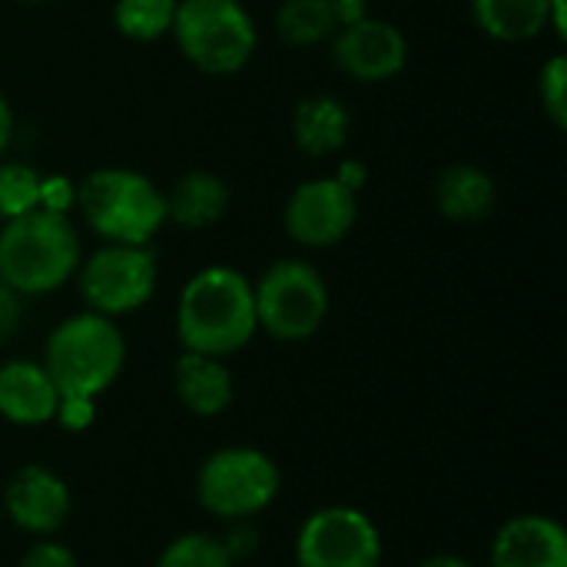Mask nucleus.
Wrapping results in <instances>:
<instances>
[{
  "mask_svg": "<svg viewBox=\"0 0 567 567\" xmlns=\"http://www.w3.org/2000/svg\"><path fill=\"white\" fill-rule=\"evenodd\" d=\"M20 3H27V7H40V3H50V0H20Z\"/></svg>",
  "mask_w": 567,
  "mask_h": 567,
  "instance_id": "34",
  "label": "nucleus"
},
{
  "mask_svg": "<svg viewBox=\"0 0 567 567\" xmlns=\"http://www.w3.org/2000/svg\"><path fill=\"white\" fill-rule=\"evenodd\" d=\"M83 243L70 216L33 209L0 226V282L20 296H50L73 282Z\"/></svg>",
  "mask_w": 567,
  "mask_h": 567,
  "instance_id": "2",
  "label": "nucleus"
},
{
  "mask_svg": "<svg viewBox=\"0 0 567 567\" xmlns=\"http://www.w3.org/2000/svg\"><path fill=\"white\" fill-rule=\"evenodd\" d=\"M153 567H236L226 545L213 532H183L169 538Z\"/></svg>",
  "mask_w": 567,
  "mask_h": 567,
  "instance_id": "22",
  "label": "nucleus"
},
{
  "mask_svg": "<svg viewBox=\"0 0 567 567\" xmlns=\"http://www.w3.org/2000/svg\"><path fill=\"white\" fill-rule=\"evenodd\" d=\"M382 528L355 505L309 512L292 542V567H382Z\"/></svg>",
  "mask_w": 567,
  "mask_h": 567,
  "instance_id": "9",
  "label": "nucleus"
},
{
  "mask_svg": "<svg viewBox=\"0 0 567 567\" xmlns=\"http://www.w3.org/2000/svg\"><path fill=\"white\" fill-rule=\"evenodd\" d=\"M17 567H80V558L60 538H33Z\"/></svg>",
  "mask_w": 567,
  "mask_h": 567,
  "instance_id": "26",
  "label": "nucleus"
},
{
  "mask_svg": "<svg viewBox=\"0 0 567 567\" xmlns=\"http://www.w3.org/2000/svg\"><path fill=\"white\" fill-rule=\"evenodd\" d=\"M100 415V399H86V395H60L56 412H53V425L63 429L66 435H83L96 425Z\"/></svg>",
  "mask_w": 567,
  "mask_h": 567,
  "instance_id": "25",
  "label": "nucleus"
},
{
  "mask_svg": "<svg viewBox=\"0 0 567 567\" xmlns=\"http://www.w3.org/2000/svg\"><path fill=\"white\" fill-rule=\"evenodd\" d=\"M173 395L193 419H223L236 402V379L226 359L179 352L173 362Z\"/></svg>",
  "mask_w": 567,
  "mask_h": 567,
  "instance_id": "15",
  "label": "nucleus"
},
{
  "mask_svg": "<svg viewBox=\"0 0 567 567\" xmlns=\"http://www.w3.org/2000/svg\"><path fill=\"white\" fill-rule=\"evenodd\" d=\"M17 316H20V296H13V292L0 282V336L13 332Z\"/></svg>",
  "mask_w": 567,
  "mask_h": 567,
  "instance_id": "30",
  "label": "nucleus"
},
{
  "mask_svg": "<svg viewBox=\"0 0 567 567\" xmlns=\"http://www.w3.org/2000/svg\"><path fill=\"white\" fill-rule=\"evenodd\" d=\"M219 538H223V545H226V551H229V558L236 565L252 558L259 551V545H262L256 522H233V525H226V535H219Z\"/></svg>",
  "mask_w": 567,
  "mask_h": 567,
  "instance_id": "28",
  "label": "nucleus"
},
{
  "mask_svg": "<svg viewBox=\"0 0 567 567\" xmlns=\"http://www.w3.org/2000/svg\"><path fill=\"white\" fill-rule=\"evenodd\" d=\"M336 66L359 83H385L409 63V40L392 20L362 17L332 33Z\"/></svg>",
  "mask_w": 567,
  "mask_h": 567,
  "instance_id": "12",
  "label": "nucleus"
},
{
  "mask_svg": "<svg viewBox=\"0 0 567 567\" xmlns=\"http://www.w3.org/2000/svg\"><path fill=\"white\" fill-rule=\"evenodd\" d=\"M548 30H555L558 40H567V0H551Z\"/></svg>",
  "mask_w": 567,
  "mask_h": 567,
  "instance_id": "33",
  "label": "nucleus"
},
{
  "mask_svg": "<svg viewBox=\"0 0 567 567\" xmlns=\"http://www.w3.org/2000/svg\"><path fill=\"white\" fill-rule=\"evenodd\" d=\"M169 37L183 60L209 76L239 73L259 43L256 20L239 0H176Z\"/></svg>",
  "mask_w": 567,
  "mask_h": 567,
  "instance_id": "6",
  "label": "nucleus"
},
{
  "mask_svg": "<svg viewBox=\"0 0 567 567\" xmlns=\"http://www.w3.org/2000/svg\"><path fill=\"white\" fill-rule=\"evenodd\" d=\"M13 130H17L13 110H10L7 96L0 93V159L7 156V150H10V143H13Z\"/></svg>",
  "mask_w": 567,
  "mask_h": 567,
  "instance_id": "31",
  "label": "nucleus"
},
{
  "mask_svg": "<svg viewBox=\"0 0 567 567\" xmlns=\"http://www.w3.org/2000/svg\"><path fill=\"white\" fill-rule=\"evenodd\" d=\"M492 567H567V532L555 515L518 512L505 518L488 545Z\"/></svg>",
  "mask_w": 567,
  "mask_h": 567,
  "instance_id": "13",
  "label": "nucleus"
},
{
  "mask_svg": "<svg viewBox=\"0 0 567 567\" xmlns=\"http://www.w3.org/2000/svg\"><path fill=\"white\" fill-rule=\"evenodd\" d=\"M0 505L7 522L20 535L56 538L73 515V488L56 468L43 462H27L7 478Z\"/></svg>",
  "mask_w": 567,
  "mask_h": 567,
  "instance_id": "11",
  "label": "nucleus"
},
{
  "mask_svg": "<svg viewBox=\"0 0 567 567\" xmlns=\"http://www.w3.org/2000/svg\"><path fill=\"white\" fill-rule=\"evenodd\" d=\"M252 299L259 332L286 346L309 342L326 326L332 309L326 276L296 256L266 266L262 276L252 279Z\"/></svg>",
  "mask_w": 567,
  "mask_h": 567,
  "instance_id": "7",
  "label": "nucleus"
},
{
  "mask_svg": "<svg viewBox=\"0 0 567 567\" xmlns=\"http://www.w3.org/2000/svg\"><path fill=\"white\" fill-rule=\"evenodd\" d=\"M196 505L223 522H256L282 495L279 462L256 445H223L209 452L193 478Z\"/></svg>",
  "mask_w": 567,
  "mask_h": 567,
  "instance_id": "5",
  "label": "nucleus"
},
{
  "mask_svg": "<svg viewBox=\"0 0 567 567\" xmlns=\"http://www.w3.org/2000/svg\"><path fill=\"white\" fill-rule=\"evenodd\" d=\"M126 355L130 349L120 322L83 309L50 329L40 365L60 395L103 399L120 382Z\"/></svg>",
  "mask_w": 567,
  "mask_h": 567,
  "instance_id": "3",
  "label": "nucleus"
},
{
  "mask_svg": "<svg viewBox=\"0 0 567 567\" xmlns=\"http://www.w3.org/2000/svg\"><path fill=\"white\" fill-rule=\"evenodd\" d=\"M349 130H352V116L339 96L312 93L299 100L292 110V143L312 159L336 156L349 143Z\"/></svg>",
  "mask_w": 567,
  "mask_h": 567,
  "instance_id": "17",
  "label": "nucleus"
},
{
  "mask_svg": "<svg viewBox=\"0 0 567 567\" xmlns=\"http://www.w3.org/2000/svg\"><path fill=\"white\" fill-rule=\"evenodd\" d=\"M76 289L90 312L106 319H123L150 306L159 286V262L150 246L100 243L90 256L80 259Z\"/></svg>",
  "mask_w": 567,
  "mask_h": 567,
  "instance_id": "8",
  "label": "nucleus"
},
{
  "mask_svg": "<svg viewBox=\"0 0 567 567\" xmlns=\"http://www.w3.org/2000/svg\"><path fill=\"white\" fill-rule=\"evenodd\" d=\"M40 176L30 163L0 159V219H17L40 209Z\"/></svg>",
  "mask_w": 567,
  "mask_h": 567,
  "instance_id": "23",
  "label": "nucleus"
},
{
  "mask_svg": "<svg viewBox=\"0 0 567 567\" xmlns=\"http://www.w3.org/2000/svg\"><path fill=\"white\" fill-rule=\"evenodd\" d=\"M40 209L70 216L76 209V183L66 176H40Z\"/></svg>",
  "mask_w": 567,
  "mask_h": 567,
  "instance_id": "27",
  "label": "nucleus"
},
{
  "mask_svg": "<svg viewBox=\"0 0 567 567\" xmlns=\"http://www.w3.org/2000/svg\"><path fill=\"white\" fill-rule=\"evenodd\" d=\"M538 100L555 130H567V56L555 53L542 63L538 73Z\"/></svg>",
  "mask_w": 567,
  "mask_h": 567,
  "instance_id": "24",
  "label": "nucleus"
},
{
  "mask_svg": "<svg viewBox=\"0 0 567 567\" xmlns=\"http://www.w3.org/2000/svg\"><path fill=\"white\" fill-rule=\"evenodd\" d=\"M176 17V0H116L113 27L136 43H153L169 37Z\"/></svg>",
  "mask_w": 567,
  "mask_h": 567,
  "instance_id": "21",
  "label": "nucleus"
},
{
  "mask_svg": "<svg viewBox=\"0 0 567 567\" xmlns=\"http://www.w3.org/2000/svg\"><path fill=\"white\" fill-rule=\"evenodd\" d=\"M415 567H475L468 558L455 555V551H435L429 558H422Z\"/></svg>",
  "mask_w": 567,
  "mask_h": 567,
  "instance_id": "32",
  "label": "nucleus"
},
{
  "mask_svg": "<svg viewBox=\"0 0 567 567\" xmlns=\"http://www.w3.org/2000/svg\"><path fill=\"white\" fill-rule=\"evenodd\" d=\"M359 219V196L346 189L336 176L302 179L282 209L286 236L302 249H332L339 246Z\"/></svg>",
  "mask_w": 567,
  "mask_h": 567,
  "instance_id": "10",
  "label": "nucleus"
},
{
  "mask_svg": "<svg viewBox=\"0 0 567 567\" xmlns=\"http://www.w3.org/2000/svg\"><path fill=\"white\" fill-rule=\"evenodd\" d=\"M551 0H472L475 27L502 43H525L548 30Z\"/></svg>",
  "mask_w": 567,
  "mask_h": 567,
  "instance_id": "19",
  "label": "nucleus"
},
{
  "mask_svg": "<svg viewBox=\"0 0 567 567\" xmlns=\"http://www.w3.org/2000/svg\"><path fill=\"white\" fill-rule=\"evenodd\" d=\"M332 176H336L346 189H352L355 196H359V193H362V186L369 183V169H365V163H362V159H342V163H339V169H336Z\"/></svg>",
  "mask_w": 567,
  "mask_h": 567,
  "instance_id": "29",
  "label": "nucleus"
},
{
  "mask_svg": "<svg viewBox=\"0 0 567 567\" xmlns=\"http://www.w3.org/2000/svg\"><path fill=\"white\" fill-rule=\"evenodd\" d=\"M60 392L40 359H7L0 362V422L13 429L53 425Z\"/></svg>",
  "mask_w": 567,
  "mask_h": 567,
  "instance_id": "14",
  "label": "nucleus"
},
{
  "mask_svg": "<svg viewBox=\"0 0 567 567\" xmlns=\"http://www.w3.org/2000/svg\"><path fill=\"white\" fill-rule=\"evenodd\" d=\"M339 30L332 0H282L276 10V33L289 47H319Z\"/></svg>",
  "mask_w": 567,
  "mask_h": 567,
  "instance_id": "20",
  "label": "nucleus"
},
{
  "mask_svg": "<svg viewBox=\"0 0 567 567\" xmlns=\"http://www.w3.org/2000/svg\"><path fill=\"white\" fill-rule=\"evenodd\" d=\"M256 336V299L246 272L216 262L186 279L176 299V339L183 352L229 359Z\"/></svg>",
  "mask_w": 567,
  "mask_h": 567,
  "instance_id": "1",
  "label": "nucleus"
},
{
  "mask_svg": "<svg viewBox=\"0 0 567 567\" xmlns=\"http://www.w3.org/2000/svg\"><path fill=\"white\" fill-rule=\"evenodd\" d=\"M163 196H166V223L179 229H209L229 209V186L223 183V176L209 169L183 173L169 189H163Z\"/></svg>",
  "mask_w": 567,
  "mask_h": 567,
  "instance_id": "18",
  "label": "nucleus"
},
{
  "mask_svg": "<svg viewBox=\"0 0 567 567\" xmlns=\"http://www.w3.org/2000/svg\"><path fill=\"white\" fill-rule=\"evenodd\" d=\"M432 199H435V209L442 213V219L478 223L495 213L498 186H495L492 173H485L482 166L455 163L439 173V179L432 186Z\"/></svg>",
  "mask_w": 567,
  "mask_h": 567,
  "instance_id": "16",
  "label": "nucleus"
},
{
  "mask_svg": "<svg viewBox=\"0 0 567 567\" xmlns=\"http://www.w3.org/2000/svg\"><path fill=\"white\" fill-rule=\"evenodd\" d=\"M76 213L103 243L150 246L166 226V196L136 169L100 166L76 183Z\"/></svg>",
  "mask_w": 567,
  "mask_h": 567,
  "instance_id": "4",
  "label": "nucleus"
}]
</instances>
